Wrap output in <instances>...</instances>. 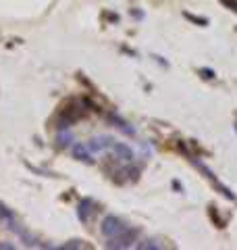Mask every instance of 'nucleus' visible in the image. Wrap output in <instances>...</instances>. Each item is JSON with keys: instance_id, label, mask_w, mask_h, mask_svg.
<instances>
[{"instance_id": "1", "label": "nucleus", "mask_w": 237, "mask_h": 250, "mask_svg": "<svg viewBox=\"0 0 237 250\" xmlns=\"http://www.w3.org/2000/svg\"><path fill=\"white\" fill-rule=\"evenodd\" d=\"M138 233L139 231L136 228H125L118 236L108 238L106 248H129V246H133V242H138Z\"/></svg>"}, {"instance_id": "2", "label": "nucleus", "mask_w": 237, "mask_h": 250, "mask_svg": "<svg viewBox=\"0 0 237 250\" xmlns=\"http://www.w3.org/2000/svg\"><path fill=\"white\" fill-rule=\"evenodd\" d=\"M127 225H125V221L121 217H117V215H108V217H104V221H102V225H100V231H102V236L104 238H115V236H118Z\"/></svg>"}, {"instance_id": "3", "label": "nucleus", "mask_w": 237, "mask_h": 250, "mask_svg": "<svg viewBox=\"0 0 237 250\" xmlns=\"http://www.w3.org/2000/svg\"><path fill=\"white\" fill-rule=\"evenodd\" d=\"M113 144H115L113 138H108V136H96V138H92L85 146L90 148V152H102V150H106V148H110Z\"/></svg>"}, {"instance_id": "4", "label": "nucleus", "mask_w": 237, "mask_h": 250, "mask_svg": "<svg viewBox=\"0 0 237 250\" xmlns=\"http://www.w3.org/2000/svg\"><path fill=\"white\" fill-rule=\"evenodd\" d=\"M113 150H115L117 159L123 161V163H131L133 159H136V154H133V148L127 146L125 142H115V144H113Z\"/></svg>"}, {"instance_id": "5", "label": "nucleus", "mask_w": 237, "mask_h": 250, "mask_svg": "<svg viewBox=\"0 0 237 250\" xmlns=\"http://www.w3.org/2000/svg\"><path fill=\"white\" fill-rule=\"evenodd\" d=\"M71 152H73V159L85 163V165H92V163H94L90 148L85 146V144H73V148H71Z\"/></svg>"}, {"instance_id": "6", "label": "nucleus", "mask_w": 237, "mask_h": 250, "mask_svg": "<svg viewBox=\"0 0 237 250\" xmlns=\"http://www.w3.org/2000/svg\"><path fill=\"white\" fill-rule=\"evenodd\" d=\"M90 215H94V202L90 198H83L77 205V217L81 219V221H88Z\"/></svg>"}, {"instance_id": "7", "label": "nucleus", "mask_w": 237, "mask_h": 250, "mask_svg": "<svg viewBox=\"0 0 237 250\" xmlns=\"http://www.w3.org/2000/svg\"><path fill=\"white\" fill-rule=\"evenodd\" d=\"M71 142H73V136H71L69 129H59L57 134V146L59 148H67Z\"/></svg>"}, {"instance_id": "8", "label": "nucleus", "mask_w": 237, "mask_h": 250, "mask_svg": "<svg viewBox=\"0 0 237 250\" xmlns=\"http://www.w3.org/2000/svg\"><path fill=\"white\" fill-rule=\"evenodd\" d=\"M136 246L141 248V250H158V248H162L160 242H156V240H144V242H139V244H136Z\"/></svg>"}, {"instance_id": "9", "label": "nucleus", "mask_w": 237, "mask_h": 250, "mask_svg": "<svg viewBox=\"0 0 237 250\" xmlns=\"http://www.w3.org/2000/svg\"><path fill=\"white\" fill-rule=\"evenodd\" d=\"M13 219V213H11V208L4 205V202H0V221H6L9 223Z\"/></svg>"}, {"instance_id": "10", "label": "nucleus", "mask_w": 237, "mask_h": 250, "mask_svg": "<svg viewBox=\"0 0 237 250\" xmlns=\"http://www.w3.org/2000/svg\"><path fill=\"white\" fill-rule=\"evenodd\" d=\"M123 173L127 175V177L131 179V182H138V179H139V169H138V167H133V165H131V167H127V169H125Z\"/></svg>"}, {"instance_id": "11", "label": "nucleus", "mask_w": 237, "mask_h": 250, "mask_svg": "<svg viewBox=\"0 0 237 250\" xmlns=\"http://www.w3.org/2000/svg\"><path fill=\"white\" fill-rule=\"evenodd\" d=\"M185 17H187V19H192V21H196L198 25H202V27H204V25H208V21H206V19H202V17H196V15H189V13H185Z\"/></svg>"}, {"instance_id": "12", "label": "nucleus", "mask_w": 237, "mask_h": 250, "mask_svg": "<svg viewBox=\"0 0 237 250\" xmlns=\"http://www.w3.org/2000/svg\"><path fill=\"white\" fill-rule=\"evenodd\" d=\"M83 244H81V240H71L69 244H65L62 246V250H71V248H81Z\"/></svg>"}, {"instance_id": "13", "label": "nucleus", "mask_w": 237, "mask_h": 250, "mask_svg": "<svg viewBox=\"0 0 237 250\" xmlns=\"http://www.w3.org/2000/svg\"><path fill=\"white\" fill-rule=\"evenodd\" d=\"M200 73L204 80H215V71H210V69H200Z\"/></svg>"}, {"instance_id": "14", "label": "nucleus", "mask_w": 237, "mask_h": 250, "mask_svg": "<svg viewBox=\"0 0 237 250\" xmlns=\"http://www.w3.org/2000/svg\"><path fill=\"white\" fill-rule=\"evenodd\" d=\"M220 2H223L225 6H229L231 11H235V13H237V0H220Z\"/></svg>"}, {"instance_id": "15", "label": "nucleus", "mask_w": 237, "mask_h": 250, "mask_svg": "<svg viewBox=\"0 0 237 250\" xmlns=\"http://www.w3.org/2000/svg\"><path fill=\"white\" fill-rule=\"evenodd\" d=\"M0 248H9V250H13L15 246H13V244H0Z\"/></svg>"}]
</instances>
